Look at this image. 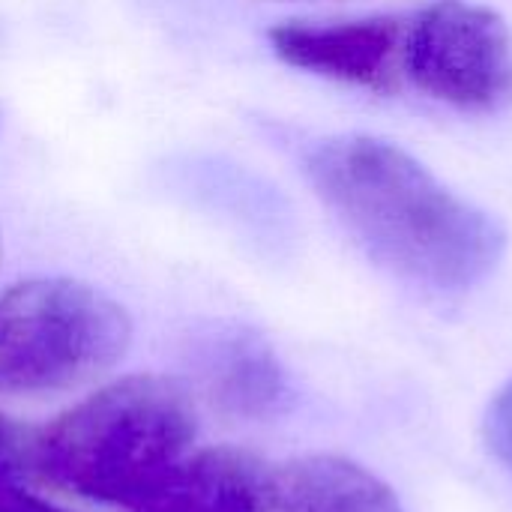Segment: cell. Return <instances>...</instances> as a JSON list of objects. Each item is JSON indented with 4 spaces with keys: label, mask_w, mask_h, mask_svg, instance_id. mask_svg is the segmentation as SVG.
<instances>
[{
    "label": "cell",
    "mask_w": 512,
    "mask_h": 512,
    "mask_svg": "<svg viewBox=\"0 0 512 512\" xmlns=\"http://www.w3.org/2000/svg\"><path fill=\"white\" fill-rule=\"evenodd\" d=\"M27 468H33V441H27L15 423L0 417V501L21 489Z\"/></svg>",
    "instance_id": "obj_10"
},
{
    "label": "cell",
    "mask_w": 512,
    "mask_h": 512,
    "mask_svg": "<svg viewBox=\"0 0 512 512\" xmlns=\"http://www.w3.org/2000/svg\"><path fill=\"white\" fill-rule=\"evenodd\" d=\"M408 18L369 15L354 21H285L270 30L279 60L312 75L357 84L375 93L399 90L405 75Z\"/></svg>",
    "instance_id": "obj_5"
},
{
    "label": "cell",
    "mask_w": 512,
    "mask_h": 512,
    "mask_svg": "<svg viewBox=\"0 0 512 512\" xmlns=\"http://www.w3.org/2000/svg\"><path fill=\"white\" fill-rule=\"evenodd\" d=\"M120 303L78 279H27L0 294V393H57L108 372L129 348Z\"/></svg>",
    "instance_id": "obj_3"
},
{
    "label": "cell",
    "mask_w": 512,
    "mask_h": 512,
    "mask_svg": "<svg viewBox=\"0 0 512 512\" xmlns=\"http://www.w3.org/2000/svg\"><path fill=\"white\" fill-rule=\"evenodd\" d=\"M306 174L366 255L411 285L441 294L471 291L507 255V228L393 141L372 135L321 141L306 159Z\"/></svg>",
    "instance_id": "obj_1"
},
{
    "label": "cell",
    "mask_w": 512,
    "mask_h": 512,
    "mask_svg": "<svg viewBox=\"0 0 512 512\" xmlns=\"http://www.w3.org/2000/svg\"><path fill=\"white\" fill-rule=\"evenodd\" d=\"M213 390L219 402L240 417H273L288 405V378L270 351L252 333H231L213 354Z\"/></svg>",
    "instance_id": "obj_8"
},
{
    "label": "cell",
    "mask_w": 512,
    "mask_h": 512,
    "mask_svg": "<svg viewBox=\"0 0 512 512\" xmlns=\"http://www.w3.org/2000/svg\"><path fill=\"white\" fill-rule=\"evenodd\" d=\"M0 512H63V510L51 507V504H48V501H42V498L27 495L24 489H15V492H9V495L0 501Z\"/></svg>",
    "instance_id": "obj_11"
},
{
    "label": "cell",
    "mask_w": 512,
    "mask_h": 512,
    "mask_svg": "<svg viewBox=\"0 0 512 512\" xmlns=\"http://www.w3.org/2000/svg\"><path fill=\"white\" fill-rule=\"evenodd\" d=\"M129 512H270V471L234 447L201 450L150 483Z\"/></svg>",
    "instance_id": "obj_6"
},
{
    "label": "cell",
    "mask_w": 512,
    "mask_h": 512,
    "mask_svg": "<svg viewBox=\"0 0 512 512\" xmlns=\"http://www.w3.org/2000/svg\"><path fill=\"white\" fill-rule=\"evenodd\" d=\"M402 66L423 93L462 111H501L512 102L510 27L471 0H432L417 12Z\"/></svg>",
    "instance_id": "obj_4"
},
{
    "label": "cell",
    "mask_w": 512,
    "mask_h": 512,
    "mask_svg": "<svg viewBox=\"0 0 512 512\" xmlns=\"http://www.w3.org/2000/svg\"><path fill=\"white\" fill-rule=\"evenodd\" d=\"M483 441L495 462L512 477V378L492 396L483 417Z\"/></svg>",
    "instance_id": "obj_9"
},
{
    "label": "cell",
    "mask_w": 512,
    "mask_h": 512,
    "mask_svg": "<svg viewBox=\"0 0 512 512\" xmlns=\"http://www.w3.org/2000/svg\"><path fill=\"white\" fill-rule=\"evenodd\" d=\"M270 512H408L369 468L345 456H300L270 471Z\"/></svg>",
    "instance_id": "obj_7"
},
{
    "label": "cell",
    "mask_w": 512,
    "mask_h": 512,
    "mask_svg": "<svg viewBox=\"0 0 512 512\" xmlns=\"http://www.w3.org/2000/svg\"><path fill=\"white\" fill-rule=\"evenodd\" d=\"M195 438V408L186 390L159 375L114 381L60 414L33 438V468L81 498L129 504Z\"/></svg>",
    "instance_id": "obj_2"
}]
</instances>
